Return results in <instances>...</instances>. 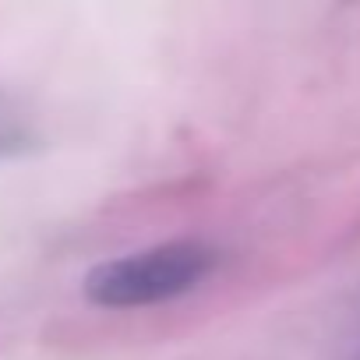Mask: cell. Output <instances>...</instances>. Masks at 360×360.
Listing matches in <instances>:
<instances>
[{"label":"cell","instance_id":"obj_1","mask_svg":"<svg viewBox=\"0 0 360 360\" xmlns=\"http://www.w3.org/2000/svg\"><path fill=\"white\" fill-rule=\"evenodd\" d=\"M219 255L202 240H169L113 262L96 265L85 276V297L99 307H152L191 293L212 269Z\"/></svg>","mask_w":360,"mask_h":360}]
</instances>
